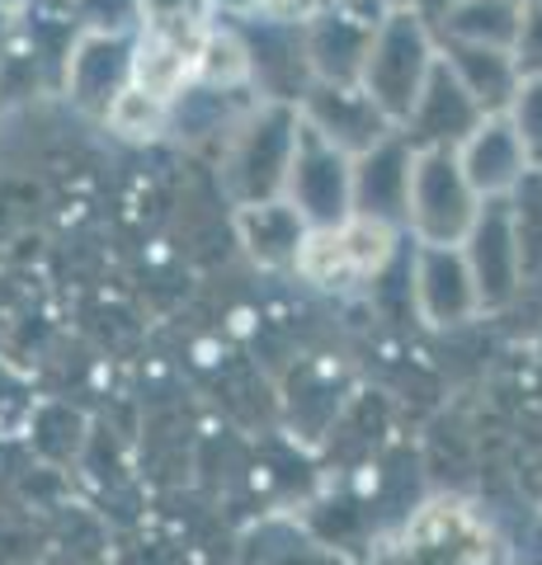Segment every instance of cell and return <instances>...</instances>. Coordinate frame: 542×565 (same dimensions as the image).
<instances>
[{
	"mask_svg": "<svg viewBox=\"0 0 542 565\" xmlns=\"http://www.w3.org/2000/svg\"><path fill=\"white\" fill-rule=\"evenodd\" d=\"M392 259V226L382 217H340L302 236L297 269L321 288H354V282L382 274Z\"/></svg>",
	"mask_w": 542,
	"mask_h": 565,
	"instance_id": "cell-1",
	"label": "cell"
},
{
	"mask_svg": "<svg viewBox=\"0 0 542 565\" xmlns=\"http://www.w3.org/2000/svg\"><path fill=\"white\" fill-rule=\"evenodd\" d=\"M203 14H170V20H147L142 39H137L128 57V85L151 99L170 104L174 95H184L189 81H199L203 66V43H208Z\"/></svg>",
	"mask_w": 542,
	"mask_h": 565,
	"instance_id": "cell-2",
	"label": "cell"
},
{
	"mask_svg": "<svg viewBox=\"0 0 542 565\" xmlns=\"http://www.w3.org/2000/svg\"><path fill=\"white\" fill-rule=\"evenodd\" d=\"M251 76V52L241 47L236 33L213 29L203 43V66H199V81H213V85H241Z\"/></svg>",
	"mask_w": 542,
	"mask_h": 565,
	"instance_id": "cell-3",
	"label": "cell"
},
{
	"mask_svg": "<svg viewBox=\"0 0 542 565\" xmlns=\"http://www.w3.org/2000/svg\"><path fill=\"white\" fill-rule=\"evenodd\" d=\"M166 109L170 104L124 85V90L109 99V122H114V132H124V137H156L161 132V122H166Z\"/></svg>",
	"mask_w": 542,
	"mask_h": 565,
	"instance_id": "cell-4",
	"label": "cell"
},
{
	"mask_svg": "<svg viewBox=\"0 0 542 565\" xmlns=\"http://www.w3.org/2000/svg\"><path fill=\"white\" fill-rule=\"evenodd\" d=\"M259 10H265L269 20H288V24H297V20H311V14L321 10V0H259Z\"/></svg>",
	"mask_w": 542,
	"mask_h": 565,
	"instance_id": "cell-5",
	"label": "cell"
},
{
	"mask_svg": "<svg viewBox=\"0 0 542 565\" xmlns=\"http://www.w3.org/2000/svg\"><path fill=\"white\" fill-rule=\"evenodd\" d=\"M142 20H170V14H203V0H137Z\"/></svg>",
	"mask_w": 542,
	"mask_h": 565,
	"instance_id": "cell-6",
	"label": "cell"
},
{
	"mask_svg": "<svg viewBox=\"0 0 542 565\" xmlns=\"http://www.w3.org/2000/svg\"><path fill=\"white\" fill-rule=\"evenodd\" d=\"M208 10H226V14H246V10H259V0H203Z\"/></svg>",
	"mask_w": 542,
	"mask_h": 565,
	"instance_id": "cell-7",
	"label": "cell"
}]
</instances>
